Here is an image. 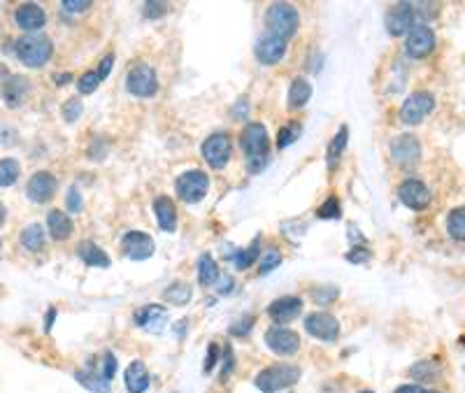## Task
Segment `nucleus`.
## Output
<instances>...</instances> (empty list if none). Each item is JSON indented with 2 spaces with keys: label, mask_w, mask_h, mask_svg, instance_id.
I'll use <instances>...</instances> for the list:
<instances>
[{
  "label": "nucleus",
  "mask_w": 465,
  "mask_h": 393,
  "mask_svg": "<svg viewBox=\"0 0 465 393\" xmlns=\"http://www.w3.org/2000/svg\"><path fill=\"white\" fill-rule=\"evenodd\" d=\"M165 319H168V312H165L163 305H144L136 310V315H133V321H136V326L149 330V333H161L163 326H165Z\"/></svg>",
  "instance_id": "19"
},
{
  "label": "nucleus",
  "mask_w": 465,
  "mask_h": 393,
  "mask_svg": "<svg viewBox=\"0 0 465 393\" xmlns=\"http://www.w3.org/2000/svg\"><path fill=\"white\" fill-rule=\"evenodd\" d=\"M154 212H156V221H158V226H161V231L175 233V229H177V207L168 195H158V198L154 200Z\"/></svg>",
  "instance_id": "23"
},
{
  "label": "nucleus",
  "mask_w": 465,
  "mask_h": 393,
  "mask_svg": "<svg viewBox=\"0 0 465 393\" xmlns=\"http://www.w3.org/2000/svg\"><path fill=\"white\" fill-rule=\"evenodd\" d=\"M312 98V84L305 77H296L291 82L289 89V107L291 109H301L310 103Z\"/></svg>",
  "instance_id": "27"
},
{
  "label": "nucleus",
  "mask_w": 465,
  "mask_h": 393,
  "mask_svg": "<svg viewBox=\"0 0 465 393\" xmlns=\"http://www.w3.org/2000/svg\"><path fill=\"white\" fill-rule=\"evenodd\" d=\"M19 175H21L19 161H14V158H0V189L12 187V184L19 180Z\"/></svg>",
  "instance_id": "34"
},
{
  "label": "nucleus",
  "mask_w": 465,
  "mask_h": 393,
  "mask_svg": "<svg viewBox=\"0 0 465 393\" xmlns=\"http://www.w3.org/2000/svg\"><path fill=\"white\" fill-rule=\"evenodd\" d=\"M54 319H56V307H52V310L47 312V317H45V330H47V333L54 326Z\"/></svg>",
  "instance_id": "53"
},
{
  "label": "nucleus",
  "mask_w": 465,
  "mask_h": 393,
  "mask_svg": "<svg viewBox=\"0 0 465 393\" xmlns=\"http://www.w3.org/2000/svg\"><path fill=\"white\" fill-rule=\"evenodd\" d=\"M65 207H68V212H72V214L82 212L84 200H82V193H79L77 187H72L70 191H68V195H65Z\"/></svg>",
  "instance_id": "43"
},
{
  "label": "nucleus",
  "mask_w": 465,
  "mask_h": 393,
  "mask_svg": "<svg viewBox=\"0 0 465 393\" xmlns=\"http://www.w3.org/2000/svg\"><path fill=\"white\" fill-rule=\"evenodd\" d=\"M426 393H437V391H426Z\"/></svg>",
  "instance_id": "60"
},
{
  "label": "nucleus",
  "mask_w": 465,
  "mask_h": 393,
  "mask_svg": "<svg viewBox=\"0 0 465 393\" xmlns=\"http://www.w3.org/2000/svg\"><path fill=\"white\" fill-rule=\"evenodd\" d=\"M75 379L84 386V389H89V391H94V393H112V384H109L107 379H102L100 372L77 370L75 372Z\"/></svg>",
  "instance_id": "29"
},
{
  "label": "nucleus",
  "mask_w": 465,
  "mask_h": 393,
  "mask_svg": "<svg viewBox=\"0 0 465 393\" xmlns=\"http://www.w3.org/2000/svg\"><path fill=\"white\" fill-rule=\"evenodd\" d=\"M191 296H193V291L186 282H175V284H170L163 291V300L170 305H186L188 300H191Z\"/></svg>",
  "instance_id": "32"
},
{
  "label": "nucleus",
  "mask_w": 465,
  "mask_h": 393,
  "mask_svg": "<svg viewBox=\"0 0 465 393\" xmlns=\"http://www.w3.org/2000/svg\"><path fill=\"white\" fill-rule=\"evenodd\" d=\"M124 384L128 393H144L149 389V370L142 361H131L124 372Z\"/></svg>",
  "instance_id": "22"
},
{
  "label": "nucleus",
  "mask_w": 465,
  "mask_h": 393,
  "mask_svg": "<svg viewBox=\"0 0 465 393\" xmlns=\"http://www.w3.org/2000/svg\"><path fill=\"white\" fill-rule=\"evenodd\" d=\"M259 254H261V237H256L247 249L235 251V254L230 256V261L237 270H249L254 266V261L259 259Z\"/></svg>",
  "instance_id": "30"
},
{
  "label": "nucleus",
  "mask_w": 465,
  "mask_h": 393,
  "mask_svg": "<svg viewBox=\"0 0 465 393\" xmlns=\"http://www.w3.org/2000/svg\"><path fill=\"white\" fill-rule=\"evenodd\" d=\"M305 330L321 342H335L340 337V321L328 312H312L305 317Z\"/></svg>",
  "instance_id": "10"
},
{
  "label": "nucleus",
  "mask_w": 465,
  "mask_h": 393,
  "mask_svg": "<svg viewBox=\"0 0 465 393\" xmlns=\"http://www.w3.org/2000/svg\"><path fill=\"white\" fill-rule=\"evenodd\" d=\"M5 217H8V207L3 205V200H0V226H3Z\"/></svg>",
  "instance_id": "56"
},
{
  "label": "nucleus",
  "mask_w": 465,
  "mask_h": 393,
  "mask_svg": "<svg viewBox=\"0 0 465 393\" xmlns=\"http://www.w3.org/2000/svg\"><path fill=\"white\" fill-rule=\"evenodd\" d=\"M301 133H303V126H301V124H289V126H284V128H281V131H279V135H277V147H279V149H286V147L293 145L298 138H301Z\"/></svg>",
  "instance_id": "36"
},
{
  "label": "nucleus",
  "mask_w": 465,
  "mask_h": 393,
  "mask_svg": "<svg viewBox=\"0 0 465 393\" xmlns=\"http://www.w3.org/2000/svg\"><path fill=\"white\" fill-rule=\"evenodd\" d=\"M301 379V368L298 365H286V363H277V365H268L256 374L254 384L256 389L263 393H277L281 389H289Z\"/></svg>",
  "instance_id": "4"
},
{
  "label": "nucleus",
  "mask_w": 465,
  "mask_h": 393,
  "mask_svg": "<svg viewBox=\"0 0 465 393\" xmlns=\"http://www.w3.org/2000/svg\"><path fill=\"white\" fill-rule=\"evenodd\" d=\"M398 198L409 210H426L431 205V191L421 180H405L398 187Z\"/></svg>",
  "instance_id": "13"
},
{
  "label": "nucleus",
  "mask_w": 465,
  "mask_h": 393,
  "mask_svg": "<svg viewBox=\"0 0 465 393\" xmlns=\"http://www.w3.org/2000/svg\"><path fill=\"white\" fill-rule=\"evenodd\" d=\"M303 312V300L298 296H281L272 300V305L268 307V315L274 323H289Z\"/></svg>",
  "instance_id": "20"
},
{
  "label": "nucleus",
  "mask_w": 465,
  "mask_h": 393,
  "mask_svg": "<svg viewBox=\"0 0 465 393\" xmlns=\"http://www.w3.org/2000/svg\"><path fill=\"white\" fill-rule=\"evenodd\" d=\"M28 91H30L28 79L21 75H12L5 79V84H3V98L10 107H21L28 96Z\"/></svg>",
  "instance_id": "21"
},
{
  "label": "nucleus",
  "mask_w": 465,
  "mask_h": 393,
  "mask_svg": "<svg viewBox=\"0 0 465 393\" xmlns=\"http://www.w3.org/2000/svg\"><path fill=\"white\" fill-rule=\"evenodd\" d=\"M391 156H393V161L398 165H402V168L417 165L419 158H421V145H419V140L414 138L412 133L398 135V138H393V142H391Z\"/></svg>",
  "instance_id": "12"
},
{
  "label": "nucleus",
  "mask_w": 465,
  "mask_h": 393,
  "mask_svg": "<svg viewBox=\"0 0 465 393\" xmlns=\"http://www.w3.org/2000/svg\"><path fill=\"white\" fill-rule=\"evenodd\" d=\"M279 263H281V254H279L277 249H270V251H268V254L261 259V275L272 273L274 268H279Z\"/></svg>",
  "instance_id": "42"
},
{
  "label": "nucleus",
  "mask_w": 465,
  "mask_h": 393,
  "mask_svg": "<svg viewBox=\"0 0 465 393\" xmlns=\"http://www.w3.org/2000/svg\"><path fill=\"white\" fill-rule=\"evenodd\" d=\"M230 372H232V349L226 347L224 349V368H221V379H224V382L230 377Z\"/></svg>",
  "instance_id": "49"
},
{
  "label": "nucleus",
  "mask_w": 465,
  "mask_h": 393,
  "mask_svg": "<svg viewBox=\"0 0 465 393\" xmlns=\"http://www.w3.org/2000/svg\"><path fill=\"white\" fill-rule=\"evenodd\" d=\"M414 26H421L417 19V8L414 3H396L393 8L387 12V30L393 38L407 35Z\"/></svg>",
  "instance_id": "8"
},
{
  "label": "nucleus",
  "mask_w": 465,
  "mask_h": 393,
  "mask_svg": "<svg viewBox=\"0 0 465 393\" xmlns=\"http://www.w3.org/2000/svg\"><path fill=\"white\" fill-rule=\"evenodd\" d=\"M301 26V14L291 3H272L266 12V30L277 38L286 40L293 38Z\"/></svg>",
  "instance_id": "2"
},
{
  "label": "nucleus",
  "mask_w": 465,
  "mask_h": 393,
  "mask_svg": "<svg viewBox=\"0 0 465 393\" xmlns=\"http://www.w3.org/2000/svg\"><path fill=\"white\" fill-rule=\"evenodd\" d=\"M219 352H221V349H219V345H210V349H207V359H205V372H212L214 370V365L219 363Z\"/></svg>",
  "instance_id": "47"
},
{
  "label": "nucleus",
  "mask_w": 465,
  "mask_h": 393,
  "mask_svg": "<svg viewBox=\"0 0 465 393\" xmlns=\"http://www.w3.org/2000/svg\"><path fill=\"white\" fill-rule=\"evenodd\" d=\"M165 12H168V5L165 3H154V0H149V3L142 5V14L147 19H161Z\"/></svg>",
  "instance_id": "44"
},
{
  "label": "nucleus",
  "mask_w": 465,
  "mask_h": 393,
  "mask_svg": "<svg viewBox=\"0 0 465 393\" xmlns=\"http://www.w3.org/2000/svg\"><path fill=\"white\" fill-rule=\"evenodd\" d=\"M126 89L136 98H151L158 91V77L154 67L147 63H138L128 70L126 75Z\"/></svg>",
  "instance_id": "6"
},
{
  "label": "nucleus",
  "mask_w": 465,
  "mask_h": 393,
  "mask_svg": "<svg viewBox=\"0 0 465 393\" xmlns=\"http://www.w3.org/2000/svg\"><path fill=\"white\" fill-rule=\"evenodd\" d=\"M338 296H340V291L335 286H319V288H314V293H312V298H314L316 305H328Z\"/></svg>",
  "instance_id": "40"
},
{
  "label": "nucleus",
  "mask_w": 465,
  "mask_h": 393,
  "mask_svg": "<svg viewBox=\"0 0 465 393\" xmlns=\"http://www.w3.org/2000/svg\"><path fill=\"white\" fill-rule=\"evenodd\" d=\"M252 326H254V317L247 315V317H242L237 323H232V326H230V335H247L249 330H252Z\"/></svg>",
  "instance_id": "45"
},
{
  "label": "nucleus",
  "mask_w": 465,
  "mask_h": 393,
  "mask_svg": "<svg viewBox=\"0 0 465 393\" xmlns=\"http://www.w3.org/2000/svg\"><path fill=\"white\" fill-rule=\"evenodd\" d=\"M56 189H58L56 177H54L52 173H47V170H40V173H35L28 180L26 195H28V200H33V202H38V205H42V202H49L54 198Z\"/></svg>",
  "instance_id": "15"
},
{
  "label": "nucleus",
  "mask_w": 465,
  "mask_h": 393,
  "mask_svg": "<svg viewBox=\"0 0 465 393\" xmlns=\"http://www.w3.org/2000/svg\"><path fill=\"white\" fill-rule=\"evenodd\" d=\"M284 54H286V40L263 30V35L259 38V42H256V59H259L263 65H274L284 59Z\"/></svg>",
  "instance_id": "17"
},
{
  "label": "nucleus",
  "mask_w": 465,
  "mask_h": 393,
  "mask_svg": "<svg viewBox=\"0 0 465 393\" xmlns=\"http://www.w3.org/2000/svg\"><path fill=\"white\" fill-rule=\"evenodd\" d=\"M396 393H426V389L419 384H405V386H398Z\"/></svg>",
  "instance_id": "52"
},
{
  "label": "nucleus",
  "mask_w": 465,
  "mask_h": 393,
  "mask_svg": "<svg viewBox=\"0 0 465 393\" xmlns=\"http://www.w3.org/2000/svg\"><path fill=\"white\" fill-rule=\"evenodd\" d=\"M217 286H219V293H228L230 291V286H232V279L228 277V275H219V279H217Z\"/></svg>",
  "instance_id": "51"
},
{
  "label": "nucleus",
  "mask_w": 465,
  "mask_h": 393,
  "mask_svg": "<svg viewBox=\"0 0 465 393\" xmlns=\"http://www.w3.org/2000/svg\"><path fill=\"white\" fill-rule=\"evenodd\" d=\"M112 63H114V56L112 54H107L105 59L100 61V67H98V75H100V79H107L109 77V72H112Z\"/></svg>",
  "instance_id": "50"
},
{
  "label": "nucleus",
  "mask_w": 465,
  "mask_h": 393,
  "mask_svg": "<svg viewBox=\"0 0 465 393\" xmlns=\"http://www.w3.org/2000/svg\"><path fill=\"white\" fill-rule=\"evenodd\" d=\"M65 12H84L87 8H91L89 0H63V5H61Z\"/></svg>",
  "instance_id": "48"
},
{
  "label": "nucleus",
  "mask_w": 465,
  "mask_h": 393,
  "mask_svg": "<svg viewBox=\"0 0 465 393\" xmlns=\"http://www.w3.org/2000/svg\"><path fill=\"white\" fill-rule=\"evenodd\" d=\"M100 75H98L96 70H91V72H84L82 77H79V82H77V89H79V94H94V91L100 87Z\"/></svg>",
  "instance_id": "37"
},
{
  "label": "nucleus",
  "mask_w": 465,
  "mask_h": 393,
  "mask_svg": "<svg viewBox=\"0 0 465 393\" xmlns=\"http://www.w3.org/2000/svg\"><path fill=\"white\" fill-rule=\"evenodd\" d=\"M347 261L349 263H365V261H370V251L365 247H354L347 254Z\"/></svg>",
  "instance_id": "46"
},
{
  "label": "nucleus",
  "mask_w": 465,
  "mask_h": 393,
  "mask_svg": "<svg viewBox=\"0 0 465 393\" xmlns=\"http://www.w3.org/2000/svg\"><path fill=\"white\" fill-rule=\"evenodd\" d=\"M232 114L240 116V119H247V100H240V105L232 107Z\"/></svg>",
  "instance_id": "55"
},
{
  "label": "nucleus",
  "mask_w": 465,
  "mask_h": 393,
  "mask_svg": "<svg viewBox=\"0 0 465 393\" xmlns=\"http://www.w3.org/2000/svg\"><path fill=\"white\" fill-rule=\"evenodd\" d=\"M45 240H47V233H45V229H42L40 224H28L26 229L21 231V235H19L21 247L26 251H42V247H45Z\"/></svg>",
  "instance_id": "28"
},
{
  "label": "nucleus",
  "mask_w": 465,
  "mask_h": 393,
  "mask_svg": "<svg viewBox=\"0 0 465 393\" xmlns=\"http://www.w3.org/2000/svg\"><path fill=\"white\" fill-rule=\"evenodd\" d=\"M219 266H217V261L212 259L210 254H203L198 259V282L203 286H212V284H217V279H219Z\"/></svg>",
  "instance_id": "31"
},
{
  "label": "nucleus",
  "mask_w": 465,
  "mask_h": 393,
  "mask_svg": "<svg viewBox=\"0 0 465 393\" xmlns=\"http://www.w3.org/2000/svg\"><path fill=\"white\" fill-rule=\"evenodd\" d=\"M266 345L279 356H293L301 349V335L293 328L284 326H272L266 330Z\"/></svg>",
  "instance_id": "11"
},
{
  "label": "nucleus",
  "mask_w": 465,
  "mask_h": 393,
  "mask_svg": "<svg viewBox=\"0 0 465 393\" xmlns=\"http://www.w3.org/2000/svg\"><path fill=\"white\" fill-rule=\"evenodd\" d=\"M84 112V105L79 98H68V103L63 105V119L68 121V124H75V121L82 116Z\"/></svg>",
  "instance_id": "39"
},
{
  "label": "nucleus",
  "mask_w": 465,
  "mask_h": 393,
  "mask_svg": "<svg viewBox=\"0 0 465 393\" xmlns=\"http://www.w3.org/2000/svg\"><path fill=\"white\" fill-rule=\"evenodd\" d=\"M446 231L458 242H465V207H456L446 217Z\"/></svg>",
  "instance_id": "33"
},
{
  "label": "nucleus",
  "mask_w": 465,
  "mask_h": 393,
  "mask_svg": "<svg viewBox=\"0 0 465 393\" xmlns=\"http://www.w3.org/2000/svg\"><path fill=\"white\" fill-rule=\"evenodd\" d=\"M14 54L26 67H42L45 63H49V59H52L54 45H52V40L45 38V35L28 33L14 42Z\"/></svg>",
  "instance_id": "3"
},
{
  "label": "nucleus",
  "mask_w": 465,
  "mask_h": 393,
  "mask_svg": "<svg viewBox=\"0 0 465 393\" xmlns=\"http://www.w3.org/2000/svg\"><path fill=\"white\" fill-rule=\"evenodd\" d=\"M358 393H375V391H358Z\"/></svg>",
  "instance_id": "57"
},
{
  "label": "nucleus",
  "mask_w": 465,
  "mask_h": 393,
  "mask_svg": "<svg viewBox=\"0 0 465 393\" xmlns=\"http://www.w3.org/2000/svg\"><path fill=\"white\" fill-rule=\"evenodd\" d=\"M14 21L17 26L26 30V33H35V30L45 28L47 14L38 3H21L14 12Z\"/></svg>",
  "instance_id": "18"
},
{
  "label": "nucleus",
  "mask_w": 465,
  "mask_h": 393,
  "mask_svg": "<svg viewBox=\"0 0 465 393\" xmlns=\"http://www.w3.org/2000/svg\"><path fill=\"white\" fill-rule=\"evenodd\" d=\"M47 231L54 240H68L72 231H75V226H72V219L65 212L52 210L47 214Z\"/></svg>",
  "instance_id": "24"
},
{
  "label": "nucleus",
  "mask_w": 465,
  "mask_h": 393,
  "mask_svg": "<svg viewBox=\"0 0 465 393\" xmlns=\"http://www.w3.org/2000/svg\"><path fill=\"white\" fill-rule=\"evenodd\" d=\"M116 359H114V354L112 352H105L102 354V363H100V377L102 379H107V382H112L114 379V374H116Z\"/></svg>",
  "instance_id": "41"
},
{
  "label": "nucleus",
  "mask_w": 465,
  "mask_h": 393,
  "mask_svg": "<svg viewBox=\"0 0 465 393\" xmlns=\"http://www.w3.org/2000/svg\"><path fill=\"white\" fill-rule=\"evenodd\" d=\"M207 189H210V177H207L203 170H186L184 175L177 177L175 182V191L182 200L188 202V205H195L207 195Z\"/></svg>",
  "instance_id": "5"
},
{
  "label": "nucleus",
  "mask_w": 465,
  "mask_h": 393,
  "mask_svg": "<svg viewBox=\"0 0 465 393\" xmlns=\"http://www.w3.org/2000/svg\"><path fill=\"white\" fill-rule=\"evenodd\" d=\"M433 107H435V98H433V94H428V91H414V94L407 96V100L402 103V107H400L402 124H409V126L421 124V121L433 112Z\"/></svg>",
  "instance_id": "7"
},
{
  "label": "nucleus",
  "mask_w": 465,
  "mask_h": 393,
  "mask_svg": "<svg viewBox=\"0 0 465 393\" xmlns=\"http://www.w3.org/2000/svg\"><path fill=\"white\" fill-rule=\"evenodd\" d=\"M121 249H124V254L131 261H147L151 254H154L156 244L147 233L131 231V233H126L124 240H121Z\"/></svg>",
  "instance_id": "16"
},
{
  "label": "nucleus",
  "mask_w": 465,
  "mask_h": 393,
  "mask_svg": "<svg viewBox=\"0 0 465 393\" xmlns=\"http://www.w3.org/2000/svg\"><path fill=\"white\" fill-rule=\"evenodd\" d=\"M461 342H463V347H465V337H463V340H461Z\"/></svg>",
  "instance_id": "59"
},
{
  "label": "nucleus",
  "mask_w": 465,
  "mask_h": 393,
  "mask_svg": "<svg viewBox=\"0 0 465 393\" xmlns=\"http://www.w3.org/2000/svg\"><path fill=\"white\" fill-rule=\"evenodd\" d=\"M316 217H319V219H340L342 217L340 200L335 198V195H330V198L323 202L319 210H316Z\"/></svg>",
  "instance_id": "38"
},
{
  "label": "nucleus",
  "mask_w": 465,
  "mask_h": 393,
  "mask_svg": "<svg viewBox=\"0 0 465 393\" xmlns=\"http://www.w3.org/2000/svg\"><path fill=\"white\" fill-rule=\"evenodd\" d=\"M240 147L244 156H247V170L252 175H259L270 161V135H268V128L259 124V121L247 124L240 135Z\"/></svg>",
  "instance_id": "1"
},
{
  "label": "nucleus",
  "mask_w": 465,
  "mask_h": 393,
  "mask_svg": "<svg viewBox=\"0 0 465 393\" xmlns=\"http://www.w3.org/2000/svg\"><path fill=\"white\" fill-rule=\"evenodd\" d=\"M433 49H435V33H433L431 26H414L407 33L405 52L412 59H426Z\"/></svg>",
  "instance_id": "14"
},
{
  "label": "nucleus",
  "mask_w": 465,
  "mask_h": 393,
  "mask_svg": "<svg viewBox=\"0 0 465 393\" xmlns=\"http://www.w3.org/2000/svg\"><path fill=\"white\" fill-rule=\"evenodd\" d=\"M77 256L87 263L89 268H109L112 266V261H109V256L98 247L96 242L91 240H84L77 244Z\"/></svg>",
  "instance_id": "25"
},
{
  "label": "nucleus",
  "mask_w": 465,
  "mask_h": 393,
  "mask_svg": "<svg viewBox=\"0 0 465 393\" xmlns=\"http://www.w3.org/2000/svg\"><path fill=\"white\" fill-rule=\"evenodd\" d=\"M347 142H349V128L342 124L338 128V133H335V138L328 142V149H326V163H328L330 170L338 168L342 153H345V149H347Z\"/></svg>",
  "instance_id": "26"
},
{
  "label": "nucleus",
  "mask_w": 465,
  "mask_h": 393,
  "mask_svg": "<svg viewBox=\"0 0 465 393\" xmlns=\"http://www.w3.org/2000/svg\"><path fill=\"white\" fill-rule=\"evenodd\" d=\"M54 79H56L58 87H63V84L72 82V75H70V72H56V75H54Z\"/></svg>",
  "instance_id": "54"
},
{
  "label": "nucleus",
  "mask_w": 465,
  "mask_h": 393,
  "mask_svg": "<svg viewBox=\"0 0 465 393\" xmlns=\"http://www.w3.org/2000/svg\"><path fill=\"white\" fill-rule=\"evenodd\" d=\"M414 379H421V382H433V379L437 377V365L431 363V361H421V363L412 365V370H409Z\"/></svg>",
  "instance_id": "35"
},
{
  "label": "nucleus",
  "mask_w": 465,
  "mask_h": 393,
  "mask_svg": "<svg viewBox=\"0 0 465 393\" xmlns=\"http://www.w3.org/2000/svg\"><path fill=\"white\" fill-rule=\"evenodd\" d=\"M230 153H232V142L228 133H212L203 142V158L214 170L226 168V163L230 161Z\"/></svg>",
  "instance_id": "9"
},
{
  "label": "nucleus",
  "mask_w": 465,
  "mask_h": 393,
  "mask_svg": "<svg viewBox=\"0 0 465 393\" xmlns=\"http://www.w3.org/2000/svg\"><path fill=\"white\" fill-rule=\"evenodd\" d=\"M0 249H3V240H0Z\"/></svg>",
  "instance_id": "58"
}]
</instances>
